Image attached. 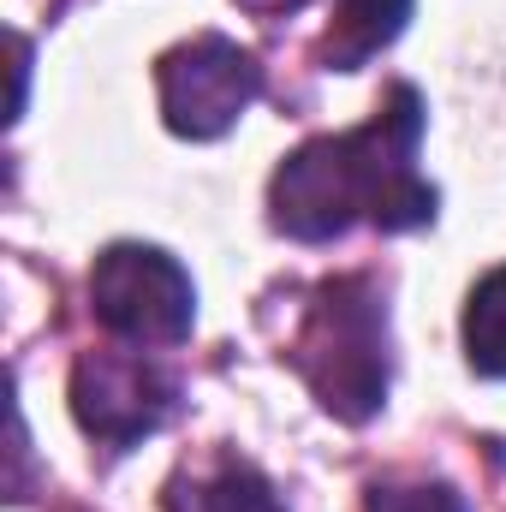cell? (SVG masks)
Instances as JSON below:
<instances>
[{
  "mask_svg": "<svg viewBox=\"0 0 506 512\" xmlns=\"http://www.w3.org/2000/svg\"><path fill=\"white\" fill-rule=\"evenodd\" d=\"M417 143H423V96L411 84H393L387 108H376L358 131L310 137L274 167L268 185L274 227L304 245L340 239L358 221H376L381 233L429 227L435 185L417 173Z\"/></svg>",
  "mask_w": 506,
  "mask_h": 512,
  "instance_id": "1",
  "label": "cell"
},
{
  "mask_svg": "<svg viewBox=\"0 0 506 512\" xmlns=\"http://www.w3.org/2000/svg\"><path fill=\"white\" fill-rule=\"evenodd\" d=\"M286 358L310 382L316 405L334 411L340 423L376 417L387 399V364H393L387 358V304H381L376 280H364V274L322 280Z\"/></svg>",
  "mask_w": 506,
  "mask_h": 512,
  "instance_id": "2",
  "label": "cell"
},
{
  "mask_svg": "<svg viewBox=\"0 0 506 512\" xmlns=\"http://www.w3.org/2000/svg\"><path fill=\"white\" fill-rule=\"evenodd\" d=\"M90 310L126 346H179L197 322L191 274L155 245H108L90 268Z\"/></svg>",
  "mask_w": 506,
  "mask_h": 512,
  "instance_id": "3",
  "label": "cell"
},
{
  "mask_svg": "<svg viewBox=\"0 0 506 512\" xmlns=\"http://www.w3.org/2000/svg\"><path fill=\"white\" fill-rule=\"evenodd\" d=\"M155 90H161L167 131L209 143V137L239 126L245 108L262 96V66L251 48L209 30V36H191L155 60Z\"/></svg>",
  "mask_w": 506,
  "mask_h": 512,
  "instance_id": "4",
  "label": "cell"
},
{
  "mask_svg": "<svg viewBox=\"0 0 506 512\" xmlns=\"http://www.w3.org/2000/svg\"><path fill=\"white\" fill-rule=\"evenodd\" d=\"M72 411L84 435L120 453V447L149 441L179 411V382L155 370L143 352H84L72 370Z\"/></svg>",
  "mask_w": 506,
  "mask_h": 512,
  "instance_id": "5",
  "label": "cell"
},
{
  "mask_svg": "<svg viewBox=\"0 0 506 512\" xmlns=\"http://www.w3.org/2000/svg\"><path fill=\"white\" fill-rule=\"evenodd\" d=\"M405 18H411V0H340V12L328 24V42H322V66L358 72L364 60H376L381 48L399 42Z\"/></svg>",
  "mask_w": 506,
  "mask_h": 512,
  "instance_id": "6",
  "label": "cell"
},
{
  "mask_svg": "<svg viewBox=\"0 0 506 512\" xmlns=\"http://www.w3.org/2000/svg\"><path fill=\"white\" fill-rule=\"evenodd\" d=\"M173 512H286L274 483L245 465V459H221L215 471L191 477V489L173 495Z\"/></svg>",
  "mask_w": 506,
  "mask_h": 512,
  "instance_id": "7",
  "label": "cell"
},
{
  "mask_svg": "<svg viewBox=\"0 0 506 512\" xmlns=\"http://www.w3.org/2000/svg\"><path fill=\"white\" fill-rule=\"evenodd\" d=\"M465 358L477 376H506V268H489L465 298Z\"/></svg>",
  "mask_w": 506,
  "mask_h": 512,
  "instance_id": "8",
  "label": "cell"
},
{
  "mask_svg": "<svg viewBox=\"0 0 506 512\" xmlns=\"http://www.w3.org/2000/svg\"><path fill=\"white\" fill-rule=\"evenodd\" d=\"M364 512H471L465 507V495L453 489V483H399V477H381L370 483V495H364Z\"/></svg>",
  "mask_w": 506,
  "mask_h": 512,
  "instance_id": "9",
  "label": "cell"
},
{
  "mask_svg": "<svg viewBox=\"0 0 506 512\" xmlns=\"http://www.w3.org/2000/svg\"><path fill=\"white\" fill-rule=\"evenodd\" d=\"M239 6H251L256 18H280V12H298V6H310V0H239Z\"/></svg>",
  "mask_w": 506,
  "mask_h": 512,
  "instance_id": "10",
  "label": "cell"
}]
</instances>
